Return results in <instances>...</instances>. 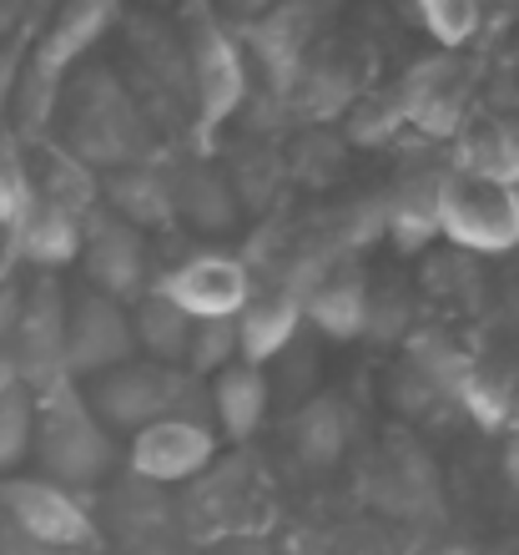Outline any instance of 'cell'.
<instances>
[{
    "instance_id": "f6af8a7d",
    "label": "cell",
    "mask_w": 519,
    "mask_h": 555,
    "mask_svg": "<svg viewBox=\"0 0 519 555\" xmlns=\"http://www.w3.org/2000/svg\"><path fill=\"white\" fill-rule=\"evenodd\" d=\"M127 555H203L187 535H177V541H157V545H142V551H127Z\"/></svg>"
},
{
    "instance_id": "d6986e66",
    "label": "cell",
    "mask_w": 519,
    "mask_h": 555,
    "mask_svg": "<svg viewBox=\"0 0 519 555\" xmlns=\"http://www.w3.org/2000/svg\"><path fill=\"white\" fill-rule=\"evenodd\" d=\"M368 283H374V273H368L363 258L333 263L328 273L317 278L313 288L298 298L303 323L317 328L323 338H333V344H353V338H363V323H368Z\"/></svg>"
},
{
    "instance_id": "bcb514c9",
    "label": "cell",
    "mask_w": 519,
    "mask_h": 555,
    "mask_svg": "<svg viewBox=\"0 0 519 555\" xmlns=\"http://www.w3.org/2000/svg\"><path fill=\"white\" fill-rule=\"evenodd\" d=\"M505 475H509V485L519 490V435H509V444H505Z\"/></svg>"
},
{
    "instance_id": "44dd1931",
    "label": "cell",
    "mask_w": 519,
    "mask_h": 555,
    "mask_svg": "<svg viewBox=\"0 0 519 555\" xmlns=\"http://www.w3.org/2000/svg\"><path fill=\"white\" fill-rule=\"evenodd\" d=\"M81 233H87V222L81 218L41 203V197H30L26 218L11 228V268L15 273L61 278L76 258H81Z\"/></svg>"
},
{
    "instance_id": "f907efd6",
    "label": "cell",
    "mask_w": 519,
    "mask_h": 555,
    "mask_svg": "<svg viewBox=\"0 0 519 555\" xmlns=\"http://www.w3.org/2000/svg\"><path fill=\"white\" fill-rule=\"evenodd\" d=\"M15 384V369H11V359H5V353H0V395H5V389H11Z\"/></svg>"
},
{
    "instance_id": "ab89813d",
    "label": "cell",
    "mask_w": 519,
    "mask_h": 555,
    "mask_svg": "<svg viewBox=\"0 0 519 555\" xmlns=\"http://www.w3.org/2000/svg\"><path fill=\"white\" fill-rule=\"evenodd\" d=\"M41 15H46V5H36V11L26 15V26L15 30V36H5V41H0V127H5V117H11L15 87H21V72H26L30 36H36V26H41Z\"/></svg>"
},
{
    "instance_id": "f35d334b",
    "label": "cell",
    "mask_w": 519,
    "mask_h": 555,
    "mask_svg": "<svg viewBox=\"0 0 519 555\" xmlns=\"http://www.w3.org/2000/svg\"><path fill=\"white\" fill-rule=\"evenodd\" d=\"M30 207V162L26 146L11 137V127H0V228L11 233Z\"/></svg>"
},
{
    "instance_id": "ba28073f",
    "label": "cell",
    "mask_w": 519,
    "mask_h": 555,
    "mask_svg": "<svg viewBox=\"0 0 519 555\" xmlns=\"http://www.w3.org/2000/svg\"><path fill=\"white\" fill-rule=\"evenodd\" d=\"M439 237L469 258H499L519 248V197L515 188H494L479 177L444 167L439 182Z\"/></svg>"
},
{
    "instance_id": "5bb4252c",
    "label": "cell",
    "mask_w": 519,
    "mask_h": 555,
    "mask_svg": "<svg viewBox=\"0 0 519 555\" xmlns=\"http://www.w3.org/2000/svg\"><path fill=\"white\" fill-rule=\"evenodd\" d=\"M76 263H81V283H87V288L106 293V298L121 308H131L157 283V273H152V243H146L137 228L116 222L112 212H102V207L87 218L81 258H76Z\"/></svg>"
},
{
    "instance_id": "2e32d148",
    "label": "cell",
    "mask_w": 519,
    "mask_h": 555,
    "mask_svg": "<svg viewBox=\"0 0 519 555\" xmlns=\"http://www.w3.org/2000/svg\"><path fill=\"white\" fill-rule=\"evenodd\" d=\"M167 192H172V222L197 237H232L243 228V207L232 197L228 177L217 157H182L167 167Z\"/></svg>"
},
{
    "instance_id": "ee69618b",
    "label": "cell",
    "mask_w": 519,
    "mask_h": 555,
    "mask_svg": "<svg viewBox=\"0 0 519 555\" xmlns=\"http://www.w3.org/2000/svg\"><path fill=\"white\" fill-rule=\"evenodd\" d=\"M36 11V5H21V0H0V41L5 36H15V30L26 26V15Z\"/></svg>"
},
{
    "instance_id": "8d00e7d4",
    "label": "cell",
    "mask_w": 519,
    "mask_h": 555,
    "mask_svg": "<svg viewBox=\"0 0 519 555\" xmlns=\"http://www.w3.org/2000/svg\"><path fill=\"white\" fill-rule=\"evenodd\" d=\"M228 364H237V323L232 319H203L192 323V338H187V353H182V369L192 379H212L222 374Z\"/></svg>"
},
{
    "instance_id": "603a6c76",
    "label": "cell",
    "mask_w": 519,
    "mask_h": 555,
    "mask_svg": "<svg viewBox=\"0 0 519 555\" xmlns=\"http://www.w3.org/2000/svg\"><path fill=\"white\" fill-rule=\"evenodd\" d=\"M232 323H237V359L252 369H268L293 338L303 334V308L283 288H252V298Z\"/></svg>"
},
{
    "instance_id": "7bdbcfd3",
    "label": "cell",
    "mask_w": 519,
    "mask_h": 555,
    "mask_svg": "<svg viewBox=\"0 0 519 555\" xmlns=\"http://www.w3.org/2000/svg\"><path fill=\"white\" fill-rule=\"evenodd\" d=\"M207 555H273V551H268L258 535H232V541H217Z\"/></svg>"
},
{
    "instance_id": "4316f807",
    "label": "cell",
    "mask_w": 519,
    "mask_h": 555,
    "mask_svg": "<svg viewBox=\"0 0 519 555\" xmlns=\"http://www.w3.org/2000/svg\"><path fill=\"white\" fill-rule=\"evenodd\" d=\"M26 162H30V197L72 212V218L87 222L96 212V172L81 167L72 152H61L51 137L36 146H26Z\"/></svg>"
},
{
    "instance_id": "8992f818",
    "label": "cell",
    "mask_w": 519,
    "mask_h": 555,
    "mask_svg": "<svg viewBox=\"0 0 519 555\" xmlns=\"http://www.w3.org/2000/svg\"><path fill=\"white\" fill-rule=\"evenodd\" d=\"M222 21L232 26L237 46L252 72H262L268 102L288 112V96L298 87L308 51L323 41V21L328 5H252V11H222Z\"/></svg>"
},
{
    "instance_id": "d6a6232c",
    "label": "cell",
    "mask_w": 519,
    "mask_h": 555,
    "mask_svg": "<svg viewBox=\"0 0 519 555\" xmlns=\"http://www.w3.org/2000/svg\"><path fill=\"white\" fill-rule=\"evenodd\" d=\"M399 132H404V112H399L393 87L359 91L353 106L338 117V137H343V146H389Z\"/></svg>"
},
{
    "instance_id": "816d5d0a",
    "label": "cell",
    "mask_w": 519,
    "mask_h": 555,
    "mask_svg": "<svg viewBox=\"0 0 519 555\" xmlns=\"http://www.w3.org/2000/svg\"><path fill=\"white\" fill-rule=\"evenodd\" d=\"M515 197H519V182H515Z\"/></svg>"
},
{
    "instance_id": "7402d4cb",
    "label": "cell",
    "mask_w": 519,
    "mask_h": 555,
    "mask_svg": "<svg viewBox=\"0 0 519 555\" xmlns=\"http://www.w3.org/2000/svg\"><path fill=\"white\" fill-rule=\"evenodd\" d=\"M268 404H273L268 369H252L237 359L207 379V424H212V435H228L232 444L258 439V429L268 424Z\"/></svg>"
},
{
    "instance_id": "5b68a950",
    "label": "cell",
    "mask_w": 519,
    "mask_h": 555,
    "mask_svg": "<svg viewBox=\"0 0 519 555\" xmlns=\"http://www.w3.org/2000/svg\"><path fill=\"white\" fill-rule=\"evenodd\" d=\"M91 414L112 429V435H137L146 424L161 420H203L207 424V384L192 379L187 369L152 364V359H131L112 369L102 379L81 384Z\"/></svg>"
},
{
    "instance_id": "e575fe53",
    "label": "cell",
    "mask_w": 519,
    "mask_h": 555,
    "mask_svg": "<svg viewBox=\"0 0 519 555\" xmlns=\"http://www.w3.org/2000/svg\"><path fill=\"white\" fill-rule=\"evenodd\" d=\"M30 444H36V395L11 384L0 395V480L21 475V465L30 460Z\"/></svg>"
},
{
    "instance_id": "484cf974",
    "label": "cell",
    "mask_w": 519,
    "mask_h": 555,
    "mask_svg": "<svg viewBox=\"0 0 519 555\" xmlns=\"http://www.w3.org/2000/svg\"><path fill=\"white\" fill-rule=\"evenodd\" d=\"M293 454L303 469H333L353 444V410L338 395H313L293 410Z\"/></svg>"
},
{
    "instance_id": "7a4b0ae2",
    "label": "cell",
    "mask_w": 519,
    "mask_h": 555,
    "mask_svg": "<svg viewBox=\"0 0 519 555\" xmlns=\"http://www.w3.org/2000/svg\"><path fill=\"white\" fill-rule=\"evenodd\" d=\"M116 21H121L116 0H72V5H56V11L41 15V26L30 36L26 72H21V87H15L11 117H5V127H11V137L21 146H36L51 137L61 91H66L72 72L87 66L91 51L116 30Z\"/></svg>"
},
{
    "instance_id": "d4e9b609",
    "label": "cell",
    "mask_w": 519,
    "mask_h": 555,
    "mask_svg": "<svg viewBox=\"0 0 519 555\" xmlns=\"http://www.w3.org/2000/svg\"><path fill=\"white\" fill-rule=\"evenodd\" d=\"M217 167H222V177H228V188H232V197H237L243 212H268L277 188H283V177H288L283 146H277L273 137H258V132H243L237 142L222 146Z\"/></svg>"
},
{
    "instance_id": "e0dca14e",
    "label": "cell",
    "mask_w": 519,
    "mask_h": 555,
    "mask_svg": "<svg viewBox=\"0 0 519 555\" xmlns=\"http://www.w3.org/2000/svg\"><path fill=\"white\" fill-rule=\"evenodd\" d=\"M439 182H444V162H414L384 188V237L393 253L418 258L439 243Z\"/></svg>"
},
{
    "instance_id": "4fadbf2b",
    "label": "cell",
    "mask_w": 519,
    "mask_h": 555,
    "mask_svg": "<svg viewBox=\"0 0 519 555\" xmlns=\"http://www.w3.org/2000/svg\"><path fill=\"white\" fill-rule=\"evenodd\" d=\"M152 288L161 298H172L192 323H203V319H237L243 304L252 298V288H258V278H252L247 258H237V253L197 248L187 258H177Z\"/></svg>"
},
{
    "instance_id": "836d02e7",
    "label": "cell",
    "mask_w": 519,
    "mask_h": 555,
    "mask_svg": "<svg viewBox=\"0 0 519 555\" xmlns=\"http://www.w3.org/2000/svg\"><path fill=\"white\" fill-rule=\"evenodd\" d=\"M343 157L348 146L338 137V127H308V132L293 137V146H283V167L288 177L308 182V188H328L343 177Z\"/></svg>"
},
{
    "instance_id": "7c38bea8",
    "label": "cell",
    "mask_w": 519,
    "mask_h": 555,
    "mask_svg": "<svg viewBox=\"0 0 519 555\" xmlns=\"http://www.w3.org/2000/svg\"><path fill=\"white\" fill-rule=\"evenodd\" d=\"M137 359L131 338V308L112 304L106 293L72 283L66 288V374L72 384H91L112 369Z\"/></svg>"
},
{
    "instance_id": "b9f144b4",
    "label": "cell",
    "mask_w": 519,
    "mask_h": 555,
    "mask_svg": "<svg viewBox=\"0 0 519 555\" xmlns=\"http://www.w3.org/2000/svg\"><path fill=\"white\" fill-rule=\"evenodd\" d=\"M0 555H72V551H56V545L30 541V535H21L15 526H5V520H0Z\"/></svg>"
},
{
    "instance_id": "83f0119b",
    "label": "cell",
    "mask_w": 519,
    "mask_h": 555,
    "mask_svg": "<svg viewBox=\"0 0 519 555\" xmlns=\"http://www.w3.org/2000/svg\"><path fill=\"white\" fill-rule=\"evenodd\" d=\"M131 338H137V359L182 369V353H187V338H192V319L172 304V298H161L157 288H146L142 298L131 304Z\"/></svg>"
},
{
    "instance_id": "9c48e42d",
    "label": "cell",
    "mask_w": 519,
    "mask_h": 555,
    "mask_svg": "<svg viewBox=\"0 0 519 555\" xmlns=\"http://www.w3.org/2000/svg\"><path fill=\"white\" fill-rule=\"evenodd\" d=\"M475 66L469 56H449V51H429L418 56L399 81V112H404V132L424 137V142H454L469 121V102H475Z\"/></svg>"
},
{
    "instance_id": "60d3db41",
    "label": "cell",
    "mask_w": 519,
    "mask_h": 555,
    "mask_svg": "<svg viewBox=\"0 0 519 555\" xmlns=\"http://www.w3.org/2000/svg\"><path fill=\"white\" fill-rule=\"evenodd\" d=\"M21 288H26V273L0 278V353H5V344H11L15 313H21Z\"/></svg>"
},
{
    "instance_id": "9a60e30c",
    "label": "cell",
    "mask_w": 519,
    "mask_h": 555,
    "mask_svg": "<svg viewBox=\"0 0 519 555\" xmlns=\"http://www.w3.org/2000/svg\"><path fill=\"white\" fill-rule=\"evenodd\" d=\"M131 480H146L157 490H187L197 475L217 465V435L212 424L203 420H161L146 424L127 439V454H121Z\"/></svg>"
},
{
    "instance_id": "4dcf8cb0",
    "label": "cell",
    "mask_w": 519,
    "mask_h": 555,
    "mask_svg": "<svg viewBox=\"0 0 519 555\" xmlns=\"http://www.w3.org/2000/svg\"><path fill=\"white\" fill-rule=\"evenodd\" d=\"M515 369L519 364H490V359H475L469 374H464V384H459V395H454V410L469 414L479 429H509Z\"/></svg>"
},
{
    "instance_id": "277c9868",
    "label": "cell",
    "mask_w": 519,
    "mask_h": 555,
    "mask_svg": "<svg viewBox=\"0 0 519 555\" xmlns=\"http://www.w3.org/2000/svg\"><path fill=\"white\" fill-rule=\"evenodd\" d=\"M30 460L41 465V480L72 490V495H91L106 490L121 469V439L91 414L81 384H56L36 395V444Z\"/></svg>"
},
{
    "instance_id": "ac0fdd59",
    "label": "cell",
    "mask_w": 519,
    "mask_h": 555,
    "mask_svg": "<svg viewBox=\"0 0 519 555\" xmlns=\"http://www.w3.org/2000/svg\"><path fill=\"white\" fill-rule=\"evenodd\" d=\"M96 530H102V541H106V530H112L121 555H127V551H142V545H157V541H177L182 520H177V505L167 500V490L121 475V480L106 485V511L96 520Z\"/></svg>"
},
{
    "instance_id": "52a82bcc",
    "label": "cell",
    "mask_w": 519,
    "mask_h": 555,
    "mask_svg": "<svg viewBox=\"0 0 519 555\" xmlns=\"http://www.w3.org/2000/svg\"><path fill=\"white\" fill-rule=\"evenodd\" d=\"M5 359L15 369V384L30 395L72 384V374H66V278L26 273Z\"/></svg>"
},
{
    "instance_id": "8fae6325",
    "label": "cell",
    "mask_w": 519,
    "mask_h": 555,
    "mask_svg": "<svg viewBox=\"0 0 519 555\" xmlns=\"http://www.w3.org/2000/svg\"><path fill=\"white\" fill-rule=\"evenodd\" d=\"M363 495L374 500L378 515H389L399 526H429L444 515V490L429 450L408 429H389L378 444L374 465L363 475Z\"/></svg>"
},
{
    "instance_id": "74e56055",
    "label": "cell",
    "mask_w": 519,
    "mask_h": 555,
    "mask_svg": "<svg viewBox=\"0 0 519 555\" xmlns=\"http://www.w3.org/2000/svg\"><path fill=\"white\" fill-rule=\"evenodd\" d=\"M389 399L408 424H439V420H449V414H459L444 389H433V384L408 364H399V374L389 379Z\"/></svg>"
},
{
    "instance_id": "3957f363",
    "label": "cell",
    "mask_w": 519,
    "mask_h": 555,
    "mask_svg": "<svg viewBox=\"0 0 519 555\" xmlns=\"http://www.w3.org/2000/svg\"><path fill=\"white\" fill-rule=\"evenodd\" d=\"M182 41H187V72H192V146L197 157H212V146L222 142L232 121L243 117V106L252 102V66H247L243 46L222 21V11L192 0L177 15Z\"/></svg>"
},
{
    "instance_id": "6da1fadb",
    "label": "cell",
    "mask_w": 519,
    "mask_h": 555,
    "mask_svg": "<svg viewBox=\"0 0 519 555\" xmlns=\"http://www.w3.org/2000/svg\"><path fill=\"white\" fill-rule=\"evenodd\" d=\"M51 142L96 177L116 172V167H137V162H161V132L146 121L142 102L131 96L112 61H87L72 72L61 91Z\"/></svg>"
},
{
    "instance_id": "cb8c5ba5",
    "label": "cell",
    "mask_w": 519,
    "mask_h": 555,
    "mask_svg": "<svg viewBox=\"0 0 519 555\" xmlns=\"http://www.w3.org/2000/svg\"><path fill=\"white\" fill-rule=\"evenodd\" d=\"M449 146H454V157L444 162L449 172L479 177V182H494V188H515L519 182V127H509V121L469 117Z\"/></svg>"
},
{
    "instance_id": "d590c367",
    "label": "cell",
    "mask_w": 519,
    "mask_h": 555,
    "mask_svg": "<svg viewBox=\"0 0 519 555\" xmlns=\"http://www.w3.org/2000/svg\"><path fill=\"white\" fill-rule=\"evenodd\" d=\"M408 328H414V288H408V278H374V283H368V323H363V338L404 344Z\"/></svg>"
},
{
    "instance_id": "f1b7e54d",
    "label": "cell",
    "mask_w": 519,
    "mask_h": 555,
    "mask_svg": "<svg viewBox=\"0 0 519 555\" xmlns=\"http://www.w3.org/2000/svg\"><path fill=\"white\" fill-rule=\"evenodd\" d=\"M404 364L418 369L433 389H444V395L454 399L464 374H469V364H475V353L464 349L449 328H439V323H414L404 334Z\"/></svg>"
},
{
    "instance_id": "1f68e13d",
    "label": "cell",
    "mask_w": 519,
    "mask_h": 555,
    "mask_svg": "<svg viewBox=\"0 0 519 555\" xmlns=\"http://www.w3.org/2000/svg\"><path fill=\"white\" fill-rule=\"evenodd\" d=\"M418 288L429 293V298H439V304L475 308L479 298H484V273H479V258H469V253H454V248L424 253Z\"/></svg>"
},
{
    "instance_id": "681fc988",
    "label": "cell",
    "mask_w": 519,
    "mask_h": 555,
    "mask_svg": "<svg viewBox=\"0 0 519 555\" xmlns=\"http://www.w3.org/2000/svg\"><path fill=\"white\" fill-rule=\"evenodd\" d=\"M509 435H519V369H515V395H509Z\"/></svg>"
},
{
    "instance_id": "ffe728a7",
    "label": "cell",
    "mask_w": 519,
    "mask_h": 555,
    "mask_svg": "<svg viewBox=\"0 0 519 555\" xmlns=\"http://www.w3.org/2000/svg\"><path fill=\"white\" fill-rule=\"evenodd\" d=\"M96 207L112 212L116 222L137 228L142 237L167 233L172 222V192H167V167L161 162H137L96 177Z\"/></svg>"
},
{
    "instance_id": "f546056e",
    "label": "cell",
    "mask_w": 519,
    "mask_h": 555,
    "mask_svg": "<svg viewBox=\"0 0 519 555\" xmlns=\"http://www.w3.org/2000/svg\"><path fill=\"white\" fill-rule=\"evenodd\" d=\"M424 36L433 41V51H449V56H464L469 46L484 36L490 26V11L475 5V0H418L414 11H408Z\"/></svg>"
},
{
    "instance_id": "30bf717a",
    "label": "cell",
    "mask_w": 519,
    "mask_h": 555,
    "mask_svg": "<svg viewBox=\"0 0 519 555\" xmlns=\"http://www.w3.org/2000/svg\"><path fill=\"white\" fill-rule=\"evenodd\" d=\"M0 520L15 526L21 535L72 555H96L102 551V530H96V511L87 495H72L61 485L41 480V475H11L0 480Z\"/></svg>"
},
{
    "instance_id": "7dc6e473",
    "label": "cell",
    "mask_w": 519,
    "mask_h": 555,
    "mask_svg": "<svg viewBox=\"0 0 519 555\" xmlns=\"http://www.w3.org/2000/svg\"><path fill=\"white\" fill-rule=\"evenodd\" d=\"M0 278H15V268H11V233L0 228Z\"/></svg>"
},
{
    "instance_id": "c3c4849f",
    "label": "cell",
    "mask_w": 519,
    "mask_h": 555,
    "mask_svg": "<svg viewBox=\"0 0 519 555\" xmlns=\"http://www.w3.org/2000/svg\"><path fill=\"white\" fill-rule=\"evenodd\" d=\"M429 555H479L475 545H464V541H444V545H433Z\"/></svg>"
}]
</instances>
